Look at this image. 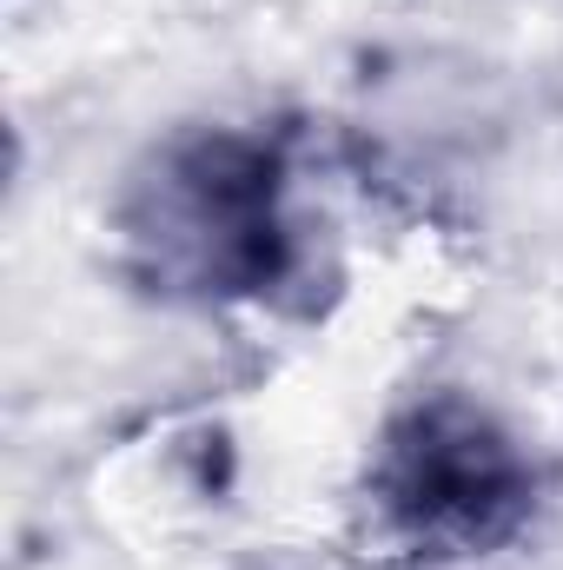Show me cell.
Segmentation results:
<instances>
[{"label":"cell","instance_id":"obj_1","mask_svg":"<svg viewBox=\"0 0 563 570\" xmlns=\"http://www.w3.org/2000/svg\"><path fill=\"white\" fill-rule=\"evenodd\" d=\"M120 266L159 305H266L298 273L292 159L253 127H172L113 199Z\"/></svg>","mask_w":563,"mask_h":570},{"label":"cell","instance_id":"obj_2","mask_svg":"<svg viewBox=\"0 0 563 570\" xmlns=\"http://www.w3.org/2000/svg\"><path fill=\"white\" fill-rule=\"evenodd\" d=\"M531 438L464 385H424L372 431L358 504L385 551L412 564H491L544 511Z\"/></svg>","mask_w":563,"mask_h":570}]
</instances>
